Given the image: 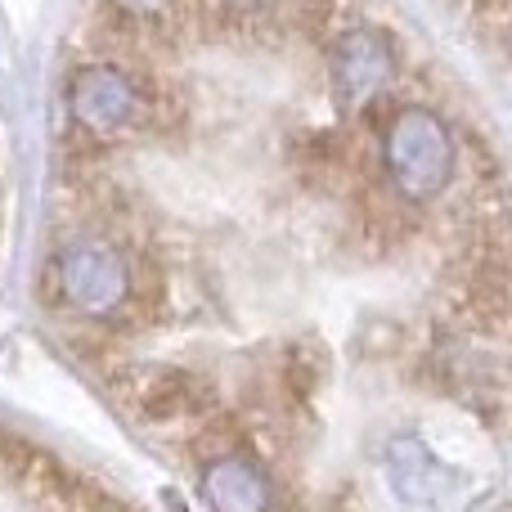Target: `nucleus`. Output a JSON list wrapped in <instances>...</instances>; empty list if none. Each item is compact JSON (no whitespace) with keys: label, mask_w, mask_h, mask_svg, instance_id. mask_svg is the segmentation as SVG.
<instances>
[{"label":"nucleus","mask_w":512,"mask_h":512,"mask_svg":"<svg viewBox=\"0 0 512 512\" xmlns=\"http://www.w3.org/2000/svg\"><path fill=\"white\" fill-rule=\"evenodd\" d=\"M126 409H135L149 423H189V418L212 409V391L189 369H167V364H144V369L122 373L117 382Z\"/></svg>","instance_id":"4"},{"label":"nucleus","mask_w":512,"mask_h":512,"mask_svg":"<svg viewBox=\"0 0 512 512\" xmlns=\"http://www.w3.org/2000/svg\"><path fill=\"white\" fill-rule=\"evenodd\" d=\"M68 108L95 140H122L144 117V90L117 63H81L68 81Z\"/></svg>","instance_id":"3"},{"label":"nucleus","mask_w":512,"mask_h":512,"mask_svg":"<svg viewBox=\"0 0 512 512\" xmlns=\"http://www.w3.org/2000/svg\"><path fill=\"white\" fill-rule=\"evenodd\" d=\"M225 9H234V14H261V9L279 5V0H221Z\"/></svg>","instance_id":"9"},{"label":"nucleus","mask_w":512,"mask_h":512,"mask_svg":"<svg viewBox=\"0 0 512 512\" xmlns=\"http://www.w3.org/2000/svg\"><path fill=\"white\" fill-rule=\"evenodd\" d=\"M396 77V45L378 27H351L333 45V90L346 108H364Z\"/></svg>","instance_id":"5"},{"label":"nucleus","mask_w":512,"mask_h":512,"mask_svg":"<svg viewBox=\"0 0 512 512\" xmlns=\"http://www.w3.org/2000/svg\"><path fill=\"white\" fill-rule=\"evenodd\" d=\"M108 5H113V14L126 18V23L153 27V23H167V18L176 14L180 0H108Z\"/></svg>","instance_id":"8"},{"label":"nucleus","mask_w":512,"mask_h":512,"mask_svg":"<svg viewBox=\"0 0 512 512\" xmlns=\"http://www.w3.org/2000/svg\"><path fill=\"white\" fill-rule=\"evenodd\" d=\"M63 306L90 319H108L131 301V265L104 239H68L50 261Z\"/></svg>","instance_id":"2"},{"label":"nucleus","mask_w":512,"mask_h":512,"mask_svg":"<svg viewBox=\"0 0 512 512\" xmlns=\"http://www.w3.org/2000/svg\"><path fill=\"white\" fill-rule=\"evenodd\" d=\"M198 490L212 512H274V486L265 468L239 450L212 454L198 468Z\"/></svg>","instance_id":"6"},{"label":"nucleus","mask_w":512,"mask_h":512,"mask_svg":"<svg viewBox=\"0 0 512 512\" xmlns=\"http://www.w3.org/2000/svg\"><path fill=\"white\" fill-rule=\"evenodd\" d=\"M382 167H387L396 194L414 198V203L441 198L459 167V149H454L445 117L423 104L400 108L382 131Z\"/></svg>","instance_id":"1"},{"label":"nucleus","mask_w":512,"mask_h":512,"mask_svg":"<svg viewBox=\"0 0 512 512\" xmlns=\"http://www.w3.org/2000/svg\"><path fill=\"white\" fill-rule=\"evenodd\" d=\"M387 468H391L396 490L400 495H409V499H432L436 486H441V468H436V459L418 441H396L391 445Z\"/></svg>","instance_id":"7"}]
</instances>
